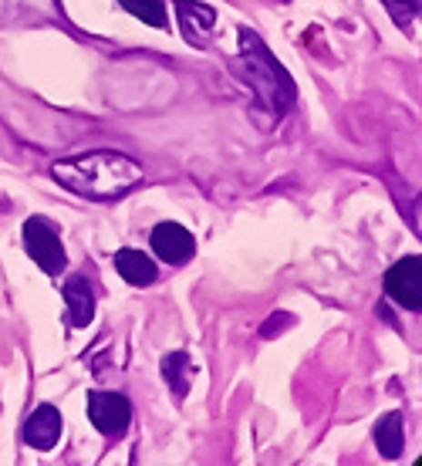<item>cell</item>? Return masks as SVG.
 Returning <instances> with one entry per match:
<instances>
[{"label": "cell", "instance_id": "cell-1", "mask_svg": "<svg viewBox=\"0 0 422 466\" xmlns=\"http://www.w3.org/2000/svg\"><path fill=\"white\" fill-rule=\"evenodd\" d=\"M51 176L71 193L88 199H118L142 183V166L122 152L98 149L85 156H71L51 166Z\"/></svg>", "mask_w": 422, "mask_h": 466}, {"label": "cell", "instance_id": "cell-2", "mask_svg": "<svg viewBox=\"0 0 422 466\" xmlns=\"http://www.w3.org/2000/svg\"><path fill=\"white\" fill-rule=\"evenodd\" d=\"M236 75L254 92V108H267V116L277 118L294 108V82L291 75L281 68V61L267 51L254 31H240V58L234 61Z\"/></svg>", "mask_w": 422, "mask_h": 466}, {"label": "cell", "instance_id": "cell-3", "mask_svg": "<svg viewBox=\"0 0 422 466\" xmlns=\"http://www.w3.org/2000/svg\"><path fill=\"white\" fill-rule=\"evenodd\" d=\"M24 250L31 254L37 268L45 270V274H58L65 270V247H61V237L58 230L45 220V217H31V220L24 223Z\"/></svg>", "mask_w": 422, "mask_h": 466}, {"label": "cell", "instance_id": "cell-4", "mask_svg": "<svg viewBox=\"0 0 422 466\" xmlns=\"http://www.w3.org/2000/svg\"><path fill=\"white\" fill-rule=\"evenodd\" d=\"M386 291L406 311H422V257L409 254L386 270Z\"/></svg>", "mask_w": 422, "mask_h": 466}, {"label": "cell", "instance_id": "cell-5", "mask_svg": "<svg viewBox=\"0 0 422 466\" xmlns=\"http://www.w3.org/2000/svg\"><path fill=\"white\" fill-rule=\"evenodd\" d=\"M88 420L102 436H122L132 422V402L122 392H88Z\"/></svg>", "mask_w": 422, "mask_h": 466}, {"label": "cell", "instance_id": "cell-6", "mask_svg": "<svg viewBox=\"0 0 422 466\" xmlns=\"http://www.w3.org/2000/svg\"><path fill=\"white\" fill-rule=\"evenodd\" d=\"M149 244H153L156 257H163L166 264H186L196 244H193V233L183 223L163 220L156 223V230L149 233Z\"/></svg>", "mask_w": 422, "mask_h": 466}, {"label": "cell", "instance_id": "cell-7", "mask_svg": "<svg viewBox=\"0 0 422 466\" xmlns=\"http://www.w3.org/2000/svg\"><path fill=\"white\" fill-rule=\"evenodd\" d=\"M61 430H65V422H61V412L55 406H37L27 422H24V443L47 453V450H55L61 440Z\"/></svg>", "mask_w": 422, "mask_h": 466}, {"label": "cell", "instance_id": "cell-8", "mask_svg": "<svg viewBox=\"0 0 422 466\" xmlns=\"http://www.w3.org/2000/svg\"><path fill=\"white\" fill-rule=\"evenodd\" d=\"M176 14L189 45L206 47L213 27H216V11L206 7V4H196V0H176Z\"/></svg>", "mask_w": 422, "mask_h": 466}, {"label": "cell", "instance_id": "cell-9", "mask_svg": "<svg viewBox=\"0 0 422 466\" xmlns=\"http://www.w3.org/2000/svg\"><path fill=\"white\" fill-rule=\"evenodd\" d=\"M61 294H65V304H68V325L71 328H85L92 325L95 318V294L88 288V280L82 274H75L61 284Z\"/></svg>", "mask_w": 422, "mask_h": 466}, {"label": "cell", "instance_id": "cell-10", "mask_svg": "<svg viewBox=\"0 0 422 466\" xmlns=\"http://www.w3.org/2000/svg\"><path fill=\"white\" fill-rule=\"evenodd\" d=\"M116 270L122 274L126 284H132V288H149V284H156V278H159V268H156L153 257H146L142 250H136V247H122V250H118Z\"/></svg>", "mask_w": 422, "mask_h": 466}, {"label": "cell", "instance_id": "cell-11", "mask_svg": "<svg viewBox=\"0 0 422 466\" xmlns=\"http://www.w3.org/2000/svg\"><path fill=\"white\" fill-rule=\"evenodd\" d=\"M376 446L386 460H399L402 456V446H406V420H402L399 412H388V416L378 420Z\"/></svg>", "mask_w": 422, "mask_h": 466}, {"label": "cell", "instance_id": "cell-12", "mask_svg": "<svg viewBox=\"0 0 422 466\" xmlns=\"http://www.w3.org/2000/svg\"><path fill=\"white\" fill-rule=\"evenodd\" d=\"M193 361H189L186 351H173V355H166L163 359V379L169 382V389L176 392V399H183L189 392V382H193Z\"/></svg>", "mask_w": 422, "mask_h": 466}, {"label": "cell", "instance_id": "cell-13", "mask_svg": "<svg viewBox=\"0 0 422 466\" xmlns=\"http://www.w3.org/2000/svg\"><path fill=\"white\" fill-rule=\"evenodd\" d=\"M126 14L132 17H139L142 24H149V27H169V14H166V0H118Z\"/></svg>", "mask_w": 422, "mask_h": 466}, {"label": "cell", "instance_id": "cell-14", "mask_svg": "<svg viewBox=\"0 0 422 466\" xmlns=\"http://www.w3.org/2000/svg\"><path fill=\"white\" fill-rule=\"evenodd\" d=\"M382 4L388 7V14L396 17L399 27H409L416 21V14H419V0H382Z\"/></svg>", "mask_w": 422, "mask_h": 466}, {"label": "cell", "instance_id": "cell-15", "mask_svg": "<svg viewBox=\"0 0 422 466\" xmlns=\"http://www.w3.org/2000/svg\"><path fill=\"white\" fill-rule=\"evenodd\" d=\"M284 325H291V318H287V315H284L281 321H274V318H270L267 325L260 328V335H264V339H270V335H277V331H281Z\"/></svg>", "mask_w": 422, "mask_h": 466}]
</instances>
